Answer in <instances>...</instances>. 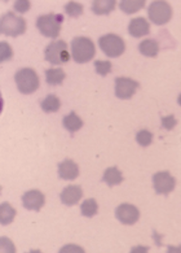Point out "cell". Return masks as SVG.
<instances>
[{
	"label": "cell",
	"instance_id": "cell-15",
	"mask_svg": "<svg viewBox=\"0 0 181 253\" xmlns=\"http://www.w3.org/2000/svg\"><path fill=\"white\" fill-rule=\"evenodd\" d=\"M123 180L122 172L115 166L107 168L102 178V181L105 182L109 187L119 184Z\"/></svg>",
	"mask_w": 181,
	"mask_h": 253
},
{
	"label": "cell",
	"instance_id": "cell-4",
	"mask_svg": "<svg viewBox=\"0 0 181 253\" xmlns=\"http://www.w3.org/2000/svg\"><path fill=\"white\" fill-rule=\"evenodd\" d=\"M15 81L19 90L25 94L35 91L39 85L38 77L35 71L30 68H24L15 73Z\"/></svg>",
	"mask_w": 181,
	"mask_h": 253
},
{
	"label": "cell",
	"instance_id": "cell-8",
	"mask_svg": "<svg viewBox=\"0 0 181 253\" xmlns=\"http://www.w3.org/2000/svg\"><path fill=\"white\" fill-rule=\"evenodd\" d=\"M153 187L157 194L168 195L175 186L176 181L168 171H158L152 176Z\"/></svg>",
	"mask_w": 181,
	"mask_h": 253
},
{
	"label": "cell",
	"instance_id": "cell-29",
	"mask_svg": "<svg viewBox=\"0 0 181 253\" xmlns=\"http://www.w3.org/2000/svg\"><path fill=\"white\" fill-rule=\"evenodd\" d=\"M58 253H85L81 247L72 244H67L60 250Z\"/></svg>",
	"mask_w": 181,
	"mask_h": 253
},
{
	"label": "cell",
	"instance_id": "cell-10",
	"mask_svg": "<svg viewBox=\"0 0 181 253\" xmlns=\"http://www.w3.org/2000/svg\"><path fill=\"white\" fill-rule=\"evenodd\" d=\"M115 216L122 223L131 225L139 219L140 212L135 206L123 203L116 208Z\"/></svg>",
	"mask_w": 181,
	"mask_h": 253
},
{
	"label": "cell",
	"instance_id": "cell-22",
	"mask_svg": "<svg viewBox=\"0 0 181 253\" xmlns=\"http://www.w3.org/2000/svg\"><path fill=\"white\" fill-rule=\"evenodd\" d=\"M145 4V1L143 0H124L120 2L119 7L125 13L132 14L142 8Z\"/></svg>",
	"mask_w": 181,
	"mask_h": 253
},
{
	"label": "cell",
	"instance_id": "cell-13",
	"mask_svg": "<svg viewBox=\"0 0 181 253\" xmlns=\"http://www.w3.org/2000/svg\"><path fill=\"white\" fill-rule=\"evenodd\" d=\"M58 173L61 178L72 180L79 174L78 167L72 160L66 159L59 164Z\"/></svg>",
	"mask_w": 181,
	"mask_h": 253
},
{
	"label": "cell",
	"instance_id": "cell-20",
	"mask_svg": "<svg viewBox=\"0 0 181 253\" xmlns=\"http://www.w3.org/2000/svg\"><path fill=\"white\" fill-rule=\"evenodd\" d=\"M16 214V211L6 202H3L0 206V220L2 225L11 223Z\"/></svg>",
	"mask_w": 181,
	"mask_h": 253
},
{
	"label": "cell",
	"instance_id": "cell-1",
	"mask_svg": "<svg viewBox=\"0 0 181 253\" xmlns=\"http://www.w3.org/2000/svg\"><path fill=\"white\" fill-rule=\"evenodd\" d=\"M72 56L77 63H84L91 60L95 55V47L89 38L76 37L71 42Z\"/></svg>",
	"mask_w": 181,
	"mask_h": 253
},
{
	"label": "cell",
	"instance_id": "cell-3",
	"mask_svg": "<svg viewBox=\"0 0 181 253\" xmlns=\"http://www.w3.org/2000/svg\"><path fill=\"white\" fill-rule=\"evenodd\" d=\"M26 29V21L22 17L12 11H8L1 16L0 30L6 36L16 37L24 33Z\"/></svg>",
	"mask_w": 181,
	"mask_h": 253
},
{
	"label": "cell",
	"instance_id": "cell-19",
	"mask_svg": "<svg viewBox=\"0 0 181 253\" xmlns=\"http://www.w3.org/2000/svg\"><path fill=\"white\" fill-rule=\"evenodd\" d=\"M46 82L51 85L61 84L66 77L61 68H50L45 71Z\"/></svg>",
	"mask_w": 181,
	"mask_h": 253
},
{
	"label": "cell",
	"instance_id": "cell-35",
	"mask_svg": "<svg viewBox=\"0 0 181 253\" xmlns=\"http://www.w3.org/2000/svg\"><path fill=\"white\" fill-rule=\"evenodd\" d=\"M178 102L179 104L181 106V94L179 95L178 97Z\"/></svg>",
	"mask_w": 181,
	"mask_h": 253
},
{
	"label": "cell",
	"instance_id": "cell-14",
	"mask_svg": "<svg viewBox=\"0 0 181 253\" xmlns=\"http://www.w3.org/2000/svg\"><path fill=\"white\" fill-rule=\"evenodd\" d=\"M150 25L146 20L141 17L131 19L128 30L133 37L139 38L148 34L149 32Z\"/></svg>",
	"mask_w": 181,
	"mask_h": 253
},
{
	"label": "cell",
	"instance_id": "cell-34",
	"mask_svg": "<svg viewBox=\"0 0 181 253\" xmlns=\"http://www.w3.org/2000/svg\"><path fill=\"white\" fill-rule=\"evenodd\" d=\"M28 253H42L39 250H31L30 251V252Z\"/></svg>",
	"mask_w": 181,
	"mask_h": 253
},
{
	"label": "cell",
	"instance_id": "cell-2",
	"mask_svg": "<svg viewBox=\"0 0 181 253\" xmlns=\"http://www.w3.org/2000/svg\"><path fill=\"white\" fill-rule=\"evenodd\" d=\"M63 19L64 16L62 14L52 12L38 17L36 26L42 35L47 37L55 38L59 34Z\"/></svg>",
	"mask_w": 181,
	"mask_h": 253
},
{
	"label": "cell",
	"instance_id": "cell-7",
	"mask_svg": "<svg viewBox=\"0 0 181 253\" xmlns=\"http://www.w3.org/2000/svg\"><path fill=\"white\" fill-rule=\"evenodd\" d=\"M150 20L157 25H162L169 21L172 16L170 5L164 1H154L148 8Z\"/></svg>",
	"mask_w": 181,
	"mask_h": 253
},
{
	"label": "cell",
	"instance_id": "cell-33",
	"mask_svg": "<svg viewBox=\"0 0 181 253\" xmlns=\"http://www.w3.org/2000/svg\"><path fill=\"white\" fill-rule=\"evenodd\" d=\"M167 253H181V244L178 247L168 246Z\"/></svg>",
	"mask_w": 181,
	"mask_h": 253
},
{
	"label": "cell",
	"instance_id": "cell-26",
	"mask_svg": "<svg viewBox=\"0 0 181 253\" xmlns=\"http://www.w3.org/2000/svg\"><path fill=\"white\" fill-rule=\"evenodd\" d=\"M94 64L96 72L102 76H105L111 71V64L109 60L101 61L97 60L94 61Z\"/></svg>",
	"mask_w": 181,
	"mask_h": 253
},
{
	"label": "cell",
	"instance_id": "cell-12",
	"mask_svg": "<svg viewBox=\"0 0 181 253\" xmlns=\"http://www.w3.org/2000/svg\"><path fill=\"white\" fill-rule=\"evenodd\" d=\"M82 196V191L80 185H70L65 187L60 194L63 204L68 206L76 204Z\"/></svg>",
	"mask_w": 181,
	"mask_h": 253
},
{
	"label": "cell",
	"instance_id": "cell-9",
	"mask_svg": "<svg viewBox=\"0 0 181 253\" xmlns=\"http://www.w3.org/2000/svg\"><path fill=\"white\" fill-rule=\"evenodd\" d=\"M115 83V95L122 99L130 98L139 86L137 82L128 78H116Z\"/></svg>",
	"mask_w": 181,
	"mask_h": 253
},
{
	"label": "cell",
	"instance_id": "cell-21",
	"mask_svg": "<svg viewBox=\"0 0 181 253\" xmlns=\"http://www.w3.org/2000/svg\"><path fill=\"white\" fill-rule=\"evenodd\" d=\"M42 109L46 113L56 112L61 103L59 99L55 95L48 94L40 103Z\"/></svg>",
	"mask_w": 181,
	"mask_h": 253
},
{
	"label": "cell",
	"instance_id": "cell-6",
	"mask_svg": "<svg viewBox=\"0 0 181 253\" xmlns=\"http://www.w3.org/2000/svg\"><path fill=\"white\" fill-rule=\"evenodd\" d=\"M98 43L101 49L109 57H116L124 51L125 44L123 40L113 34H108L101 37Z\"/></svg>",
	"mask_w": 181,
	"mask_h": 253
},
{
	"label": "cell",
	"instance_id": "cell-24",
	"mask_svg": "<svg viewBox=\"0 0 181 253\" xmlns=\"http://www.w3.org/2000/svg\"><path fill=\"white\" fill-rule=\"evenodd\" d=\"M66 12L71 16L76 17L82 13L83 5L78 2L70 1L64 6Z\"/></svg>",
	"mask_w": 181,
	"mask_h": 253
},
{
	"label": "cell",
	"instance_id": "cell-25",
	"mask_svg": "<svg viewBox=\"0 0 181 253\" xmlns=\"http://www.w3.org/2000/svg\"><path fill=\"white\" fill-rule=\"evenodd\" d=\"M153 135L146 129L140 130L136 135L137 142L143 147H146L152 142Z\"/></svg>",
	"mask_w": 181,
	"mask_h": 253
},
{
	"label": "cell",
	"instance_id": "cell-5",
	"mask_svg": "<svg viewBox=\"0 0 181 253\" xmlns=\"http://www.w3.org/2000/svg\"><path fill=\"white\" fill-rule=\"evenodd\" d=\"M45 59L52 64L67 62L70 57L66 42L62 40L51 42L44 50Z\"/></svg>",
	"mask_w": 181,
	"mask_h": 253
},
{
	"label": "cell",
	"instance_id": "cell-18",
	"mask_svg": "<svg viewBox=\"0 0 181 253\" xmlns=\"http://www.w3.org/2000/svg\"><path fill=\"white\" fill-rule=\"evenodd\" d=\"M140 51L143 55L148 57H154L158 52V44L154 40L145 39L141 42L139 45Z\"/></svg>",
	"mask_w": 181,
	"mask_h": 253
},
{
	"label": "cell",
	"instance_id": "cell-17",
	"mask_svg": "<svg viewBox=\"0 0 181 253\" xmlns=\"http://www.w3.org/2000/svg\"><path fill=\"white\" fill-rule=\"evenodd\" d=\"M83 124L81 119L73 111L66 116L63 120L64 126L71 132L79 130L82 126Z\"/></svg>",
	"mask_w": 181,
	"mask_h": 253
},
{
	"label": "cell",
	"instance_id": "cell-16",
	"mask_svg": "<svg viewBox=\"0 0 181 253\" xmlns=\"http://www.w3.org/2000/svg\"><path fill=\"white\" fill-rule=\"evenodd\" d=\"M114 0H96L92 2V10L96 14H108L115 8Z\"/></svg>",
	"mask_w": 181,
	"mask_h": 253
},
{
	"label": "cell",
	"instance_id": "cell-30",
	"mask_svg": "<svg viewBox=\"0 0 181 253\" xmlns=\"http://www.w3.org/2000/svg\"><path fill=\"white\" fill-rule=\"evenodd\" d=\"M161 122L162 126L168 130L173 128L177 124V121L174 118L173 115H171L165 117H162Z\"/></svg>",
	"mask_w": 181,
	"mask_h": 253
},
{
	"label": "cell",
	"instance_id": "cell-23",
	"mask_svg": "<svg viewBox=\"0 0 181 253\" xmlns=\"http://www.w3.org/2000/svg\"><path fill=\"white\" fill-rule=\"evenodd\" d=\"M81 214L91 217L97 213L98 205L93 198L84 200L80 206Z\"/></svg>",
	"mask_w": 181,
	"mask_h": 253
},
{
	"label": "cell",
	"instance_id": "cell-27",
	"mask_svg": "<svg viewBox=\"0 0 181 253\" xmlns=\"http://www.w3.org/2000/svg\"><path fill=\"white\" fill-rule=\"evenodd\" d=\"M0 253H15L14 244L8 238L3 236L0 239Z\"/></svg>",
	"mask_w": 181,
	"mask_h": 253
},
{
	"label": "cell",
	"instance_id": "cell-32",
	"mask_svg": "<svg viewBox=\"0 0 181 253\" xmlns=\"http://www.w3.org/2000/svg\"><path fill=\"white\" fill-rule=\"evenodd\" d=\"M149 247L138 245L132 248L130 253H147Z\"/></svg>",
	"mask_w": 181,
	"mask_h": 253
},
{
	"label": "cell",
	"instance_id": "cell-31",
	"mask_svg": "<svg viewBox=\"0 0 181 253\" xmlns=\"http://www.w3.org/2000/svg\"><path fill=\"white\" fill-rule=\"evenodd\" d=\"M30 7V2L28 0H17L14 4L15 10L20 13H24L27 11Z\"/></svg>",
	"mask_w": 181,
	"mask_h": 253
},
{
	"label": "cell",
	"instance_id": "cell-11",
	"mask_svg": "<svg viewBox=\"0 0 181 253\" xmlns=\"http://www.w3.org/2000/svg\"><path fill=\"white\" fill-rule=\"evenodd\" d=\"M23 207L28 210L39 211L45 203V197L39 190L33 189L24 193L22 197Z\"/></svg>",
	"mask_w": 181,
	"mask_h": 253
},
{
	"label": "cell",
	"instance_id": "cell-28",
	"mask_svg": "<svg viewBox=\"0 0 181 253\" xmlns=\"http://www.w3.org/2000/svg\"><path fill=\"white\" fill-rule=\"evenodd\" d=\"M0 61L10 59L12 56V49L9 44L5 42H0Z\"/></svg>",
	"mask_w": 181,
	"mask_h": 253
}]
</instances>
